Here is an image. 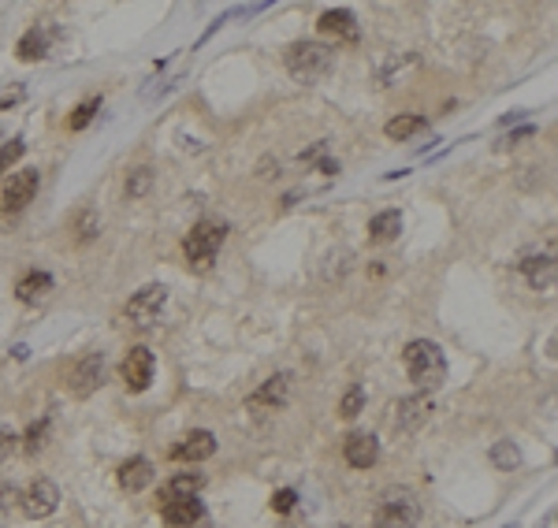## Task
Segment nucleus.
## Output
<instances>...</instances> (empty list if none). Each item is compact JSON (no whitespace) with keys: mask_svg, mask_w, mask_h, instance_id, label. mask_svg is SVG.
<instances>
[{"mask_svg":"<svg viewBox=\"0 0 558 528\" xmlns=\"http://www.w3.org/2000/svg\"><path fill=\"white\" fill-rule=\"evenodd\" d=\"M402 361H406L410 379H413V384H417L424 394L436 391V387H443V379H447V358H443V350H439L432 339H413L410 346L402 350Z\"/></svg>","mask_w":558,"mask_h":528,"instance_id":"nucleus-1","label":"nucleus"},{"mask_svg":"<svg viewBox=\"0 0 558 528\" xmlns=\"http://www.w3.org/2000/svg\"><path fill=\"white\" fill-rule=\"evenodd\" d=\"M283 63L287 71L298 78V82H317L331 71L335 63V49L324 42H294L287 52H283Z\"/></svg>","mask_w":558,"mask_h":528,"instance_id":"nucleus-2","label":"nucleus"},{"mask_svg":"<svg viewBox=\"0 0 558 528\" xmlns=\"http://www.w3.org/2000/svg\"><path fill=\"white\" fill-rule=\"evenodd\" d=\"M224 239H227V223H220V220L194 223V231L186 234V242H183L186 264H190L194 272L213 268V260H216V253H220V246H224Z\"/></svg>","mask_w":558,"mask_h":528,"instance_id":"nucleus-3","label":"nucleus"},{"mask_svg":"<svg viewBox=\"0 0 558 528\" xmlns=\"http://www.w3.org/2000/svg\"><path fill=\"white\" fill-rule=\"evenodd\" d=\"M421 524V498L410 487H391L376 506L372 528H417Z\"/></svg>","mask_w":558,"mask_h":528,"instance_id":"nucleus-4","label":"nucleus"},{"mask_svg":"<svg viewBox=\"0 0 558 528\" xmlns=\"http://www.w3.org/2000/svg\"><path fill=\"white\" fill-rule=\"evenodd\" d=\"M105 376H108V361H105V353H82L79 361L71 365V372H68V391L75 394V398H89L101 384H105Z\"/></svg>","mask_w":558,"mask_h":528,"instance_id":"nucleus-5","label":"nucleus"},{"mask_svg":"<svg viewBox=\"0 0 558 528\" xmlns=\"http://www.w3.org/2000/svg\"><path fill=\"white\" fill-rule=\"evenodd\" d=\"M164 301H167V287H160V283H149V287H141L138 294H134L131 301H127L123 316H127V320H131L134 327H149V324L160 316Z\"/></svg>","mask_w":558,"mask_h":528,"instance_id":"nucleus-6","label":"nucleus"},{"mask_svg":"<svg viewBox=\"0 0 558 528\" xmlns=\"http://www.w3.org/2000/svg\"><path fill=\"white\" fill-rule=\"evenodd\" d=\"M428 417H432V398L421 391V394H406V398L395 402L391 425H395L398 435H413V432H421L428 425Z\"/></svg>","mask_w":558,"mask_h":528,"instance_id":"nucleus-7","label":"nucleus"},{"mask_svg":"<svg viewBox=\"0 0 558 528\" xmlns=\"http://www.w3.org/2000/svg\"><path fill=\"white\" fill-rule=\"evenodd\" d=\"M287 398H291V372H276L246 398V409H253V413H276V409L287 406Z\"/></svg>","mask_w":558,"mask_h":528,"instance_id":"nucleus-8","label":"nucleus"},{"mask_svg":"<svg viewBox=\"0 0 558 528\" xmlns=\"http://www.w3.org/2000/svg\"><path fill=\"white\" fill-rule=\"evenodd\" d=\"M19 506H23V513H27V517L42 521V517H49V513H56V506H60V487H56L53 480L37 477V480L27 487V491L19 495Z\"/></svg>","mask_w":558,"mask_h":528,"instance_id":"nucleus-9","label":"nucleus"},{"mask_svg":"<svg viewBox=\"0 0 558 528\" xmlns=\"http://www.w3.org/2000/svg\"><path fill=\"white\" fill-rule=\"evenodd\" d=\"M37 187H42V175H37V168H27V171H15L8 182H4V197H0V205H4V213H23L30 201Z\"/></svg>","mask_w":558,"mask_h":528,"instance_id":"nucleus-10","label":"nucleus"},{"mask_svg":"<svg viewBox=\"0 0 558 528\" xmlns=\"http://www.w3.org/2000/svg\"><path fill=\"white\" fill-rule=\"evenodd\" d=\"M153 368H157V361H153V350H149V346L127 350V358H123V365H120L127 391H134V394L146 391V387L153 384Z\"/></svg>","mask_w":558,"mask_h":528,"instance_id":"nucleus-11","label":"nucleus"},{"mask_svg":"<svg viewBox=\"0 0 558 528\" xmlns=\"http://www.w3.org/2000/svg\"><path fill=\"white\" fill-rule=\"evenodd\" d=\"M343 458H346L350 469H372L376 461H380V443H376V435L354 432V435H346V443H343Z\"/></svg>","mask_w":558,"mask_h":528,"instance_id":"nucleus-12","label":"nucleus"},{"mask_svg":"<svg viewBox=\"0 0 558 528\" xmlns=\"http://www.w3.org/2000/svg\"><path fill=\"white\" fill-rule=\"evenodd\" d=\"M517 268H521V275L528 279V287L532 290H551L554 287V279H558V264H554V257L547 253H536V257H525L521 264H517Z\"/></svg>","mask_w":558,"mask_h":528,"instance_id":"nucleus-13","label":"nucleus"},{"mask_svg":"<svg viewBox=\"0 0 558 528\" xmlns=\"http://www.w3.org/2000/svg\"><path fill=\"white\" fill-rule=\"evenodd\" d=\"M317 30L328 34V37H343V42H357V19H354V11H346V8H328L317 19Z\"/></svg>","mask_w":558,"mask_h":528,"instance_id":"nucleus-14","label":"nucleus"},{"mask_svg":"<svg viewBox=\"0 0 558 528\" xmlns=\"http://www.w3.org/2000/svg\"><path fill=\"white\" fill-rule=\"evenodd\" d=\"M213 454H216V435L205 432V428L190 432L179 446H172V458L175 461H205V458H213Z\"/></svg>","mask_w":558,"mask_h":528,"instance_id":"nucleus-15","label":"nucleus"},{"mask_svg":"<svg viewBox=\"0 0 558 528\" xmlns=\"http://www.w3.org/2000/svg\"><path fill=\"white\" fill-rule=\"evenodd\" d=\"M201 513H205V506H201L198 495L175 498V503H160V517H164L167 528H190L194 521H201Z\"/></svg>","mask_w":558,"mask_h":528,"instance_id":"nucleus-16","label":"nucleus"},{"mask_svg":"<svg viewBox=\"0 0 558 528\" xmlns=\"http://www.w3.org/2000/svg\"><path fill=\"white\" fill-rule=\"evenodd\" d=\"M153 477H157V469L149 458H127L120 465V487H127V491H146Z\"/></svg>","mask_w":558,"mask_h":528,"instance_id":"nucleus-17","label":"nucleus"},{"mask_svg":"<svg viewBox=\"0 0 558 528\" xmlns=\"http://www.w3.org/2000/svg\"><path fill=\"white\" fill-rule=\"evenodd\" d=\"M49 42H53V30H49V26H30V30L19 37V45H15L19 60H23V63L45 60V56H49Z\"/></svg>","mask_w":558,"mask_h":528,"instance_id":"nucleus-18","label":"nucleus"},{"mask_svg":"<svg viewBox=\"0 0 558 528\" xmlns=\"http://www.w3.org/2000/svg\"><path fill=\"white\" fill-rule=\"evenodd\" d=\"M205 487L201 472H175L172 480L160 487V503H175V498H194Z\"/></svg>","mask_w":558,"mask_h":528,"instance_id":"nucleus-19","label":"nucleus"},{"mask_svg":"<svg viewBox=\"0 0 558 528\" xmlns=\"http://www.w3.org/2000/svg\"><path fill=\"white\" fill-rule=\"evenodd\" d=\"M49 290H53V275L49 272H27L23 279L15 283V298L23 306H34V301H42Z\"/></svg>","mask_w":558,"mask_h":528,"instance_id":"nucleus-20","label":"nucleus"},{"mask_svg":"<svg viewBox=\"0 0 558 528\" xmlns=\"http://www.w3.org/2000/svg\"><path fill=\"white\" fill-rule=\"evenodd\" d=\"M402 231V213L398 208H383V213H376L369 220V239L372 242H395Z\"/></svg>","mask_w":558,"mask_h":528,"instance_id":"nucleus-21","label":"nucleus"},{"mask_svg":"<svg viewBox=\"0 0 558 528\" xmlns=\"http://www.w3.org/2000/svg\"><path fill=\"white\" fill-rule=\"evenodd\" d=\"M421 130H428V120H424V115L406 112V115H395V120L383 127V134L391 138V142H406V138H413V134H421Z\"/></svg>","mask_w":558,"mask_h":528,"instance_id":"nucleus-22","label":"nucleus"},{"mask_svg":"<svg viewBox=\"0 0 558 528\" xmlns=\"http://www.w3.org/2000/svg\"><path fill=\"white\" fill-rule=\"evenodd\" d=\"M491 465H495L499 472H514L517 465H521V446H517L514 439H499L495 446H491Z\"/></svg>","mask_w":558,"mask_h":528,"instance_id":"nucleus-23","label":"nucleus"},{"mask_svg":"<svg viewBox=\"0 0 558 528\" xmlns=\"http://www.w3.org/2000/svg\"><path fill=\"white\" fill-rule=\"evenodd\" d=\"M149 190H153V168L141 164L134 171H127V197H134V201H138V197H146Z\"/></svg>","mask_w":558,"mask_h":528,"instance_id":"nucleus-24","label":"nucleus"},{"mask_svg":"<svg viewBox=\"0 0 558 528\" xmlns=\"http://www.w3.org/2000/svg\"><path fill=\"white\" fill-rule=\"evenodd\" d=\"M361 409H365V391H361L357 384L346 387V391H343V402H339V417H343V420H354Z\"/></svg>","mask_w":558,"mask_h":528,"instance_id":"nucleus-25","label":"nucleus"},{"mask_svg":"<svg viewBox=\"0 0 558 528\" xmlns=\"http://www.w3.org/2000/svg\"><path fill=\"white\" fill-rule=\"evenodd\" d=\"M97 108H101V101H94V97H89V101H82L79 108L71 112V120H68V127H71V130H86L89 123H94V115H97Z\"/></svg>","mask_w":558,"mask_h":528,"instance_id":"nucleus-26","label":"nucleus"},{"mask_svg":"<svg viewBox=\"0 0 558 528\" xmlns=\"http://www.w3.org/2000/svg\"><path fill=\"white\" fill-rule=\"evenodd\" d=\"M15 506H19V491L8 480H0V528L11 521V510H15Z\"/></svg>","mask_w":558,"mask_h":528,"instance_id":"nucleus-27","label":"nucleus"},{"mask_svg":"<svg viewBox=\"0 0 558 528\" xmlns=\"http://www.w3.org/2000/svg\"><path fill=\"white\" fill-rule=\"evenodd\" d=\"M49 439V420H34V425L27 428V435H23V446H27L30 454H37Z\"/></svg>","mask_w":558,"mask_h":528,"instance_id":"nucleus-28","label":"nucleus"},{"mask_svg":"<svg viewBox=\"0 0 558 528\" xmlns=\"http://www.w3.org/2000/svg\"><path fill=\"white\" fill-rule=\"evenodd\" d=\"M27 153V145H23V138H11L4 149H0V175H8V168L19 161V156Z\"/></svg>","mask_w":558,"mask_h":528,"instance_id":"nucleus-29","label":"nucleus"},{"mask_svg":"<svg viewBox=\"0 0 558 528\" xmlns=\"http://www.w3.org/2000/svg\"><path fill=\"white\" fill-rule=\"evenodd\" d=\"M75 231H79V242H89L97 234V213L94 208H82L79 220H75Z\"/></svg>","mask_w":558,"mask_h":528,"instance_id":"nucleus-30","label":"nucleus"},{"mask_svg":"<svg viewBox=\"0 0 558 528\" xmlns=\"http://www.w3.org/2000/svg\"><path fill=\"white\" fill-rule=\"evenodd\" d=\"M294 506H298V491H294V487H279V491L272 495V510H276V513H287Z\"/></svg>","mask_w":558,"mask_h":528,"instance_id":"nucleus-31","label":"nucleus"},{"mask_svg":"<svg viewBox=\"0 0 558 528\" xmlns=\"http://www.w3.org/2000/svg\"><path fill=\"white\" fill-rule=\"evenodd\" d=\"M27 97V86H0V112H8L11 104H19Z\"/></svg>","mask_w":558,"mask_h":528,"instance_id":"nucleus-32","label":"nucleus"},{"mask_svg":"<svg viewBox=\"0 0 558 528\" xmlns=\"http://www.w3.org/2000/svg\"><path fill=\"white\" fill-rule=\"evenodd\" d=\"M324 153H328V142H317L313 149H305V153H302V164H317Z\"/></svg>","mask_w":558,"mask_h":528,"instance_id":"nucleus-33","label":"nucleus"},{"mask_svg":"<svg viewBox=\"0 0 558 528\" xmlns=\"http://www.w3.org/2000/svg\"><path fill=\"white\" fill-rule=\"evenodd\" d=\"M11 451H15V435H11V432H4V428H0V461H4V458H8Z\"/></svg>","mask_w":558,"mask_h":528,"instance_id":"nucleus-34","label":"nucleus"},{"mask_svg":"<svg viewBox=\"0 0 558 528\" xmlns=\"http://www.w3.org/2000/svg\"><path fill=\"white\" fill-rule=\"evenodd\" d=\"M317 171H320V175H335V171H339V161H331V156H320V161H317Z\"/></svg>","mask_w":558,"mask_h":528,"instance_id":"nucleus-35","label":"nucleus"},{"mask_svg":"<svg viewBox=\"0 0 558 528\" xmlns=\"http://www.w3.org/2000/svg\"><path fill=\"white\" fill-rule=\"evenodd\" d=\"M532 134H536V127H521V130H514L506 142H525V138H532Z\"/></svg>","mask_w":558,"mask_h":528,"instance_id":"nucleus-36","label":"nucleus"},{"mask_svg":"<svg viewBox=\"0 0 558 528\" xmlns=\"http://www.w3.org/2000/svg\"><path fill=\"white\" fill-rule=\"evenodd\" d=\"M502 528H517V524H502Z\"/></svg>","mask_w":558,"mask_h":528,"instance_id":"nucleus-37","label":"nucleus"}]
</instances>
